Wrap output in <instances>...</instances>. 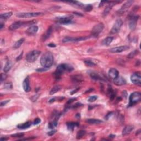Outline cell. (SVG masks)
Returning a JSON list of instances; mask_svg holds the SVG:
<instances>
[{"instance_id":"cell-61","label":"cell","mask_w":141,"mask_h":141,"mask_svg":"<svg viewBox=\"0 0 141 141\" xmlns=\"http://www.w3.org/2000/svg\"><path fill=\"white\" fill-rule=\"evenodd\" d=\"M76 117H78V118H79V117H80V114H77V115H76Z\"/></svg>"},{"instance_id":"cell-57","label":"cell","mask_w":141,"mask_h":141,"mask_svg":"<svg viewBox=\"0 0 141 141\" xmlns=\"http://www.w3.org/2000/svg\"><path fill=\"white\" fill-rule=\"evenodd\" d=\"M8 138H2H2H1V139H0V140H1V141H7V140H8Z\"/></svg>"},{"instance_id":"cell-2","label":"cell","mask_w":141,"mask_h":141,"mask_svg":"<svg viewBox=\"0 0 141 141\" xmlns=\"http://www.w3.org/2000/svg\"><path fill=\"white\" fill-rule=\"evenodd\" d=\"M53 63V56L50 52H46L44 53L40 59V63L44 68H48Z\"/></svg>"},{"instance_id":"cell-39","label":"cell","mask_w":141,"mask_h":141,"mask_svg":"<svg viewBox=\"0 0 141 141\" xmlns=\"http://www.w3.org/2000/svg\"><path fill=\"white\" fill-rule=\"evenodd\" d=\"M97 99H98V97L96 96V95H93V96L89 97V98L88 99V101L89 102H93L95 101Z\"/></svg>"},{"instance_id":"cell-29","label":"cell","mask_w":141,"mask_h":141,"mask_svg":"<svg viewBox=\"0 0 141 141\" xmlns=\"http://www.w3.org/2000/svg\"><path fill=\"white\" fill-rule=\"evenodd\" d=\"M61 89V87L59 85H55L53 87V88L51 89V90H50V95H53L55 94L57 92L60 91V90Z\"/></svg>"},{"instance_id":"cell-20","label":"cell","mask_w":141,"mask_h":141,"mask_svg":"<svg viewBox=\"0 0 141 141\" xmlns=\"http://www.w3.org/2000/svg\"><path fill=\"white\" fill-rule=\"evenodd\" d=\"M134 127L132 125H127L126 126L124 127L122 132V134L123 136H126L129 135L132 131L133 130Z\"/></svg>"},{"instance_id":"cell-47","label":"cell","mask_w":141,"mask_h":141,"mask_svg":"<svg viewBox=\"0 0 141 141\" xmlns=\"http://www.w3.org/2000/svg\"><path fill=\"white\" fill-rule=\"evenodd\" d=\"M9 101H10L9 100H5V101H1V106H3L6 105L8 103H9Z\"/></svg>"},{"instance_id":"cell-36","label":"cell","mask_w":141,"mask_h":141,"mask_svg":"<svg viewBox=\"0 0 141 141\" xmlns=\"http://www.w3.org/2000/svg\"><path fill=\"white\" fill-rule=\"evenodd\" d=\"M84 62L85 65L88 67H93L96 65L95 63H94L93 62L90 61V60H85Z\"/></svg>"},{"instance_id":"cell-38","label":"cell","mask_w":141,"mask_h":141,"mask_svg":"<svg viewBox=\"0 0 141 141\" xmlns=\"http://www.w3.org/2000/svg\"><path fill=\"white\" fill-rule=\"evenodd\" d=\"M92 9H93V7H92V5L88 4V5H86V6H85L83 9L86 12H90L92 11Z\"/></svg>"},{"instance_id":"cell-17","label":"cell","mask_w":141,"mask_h":141,"mask_svg":"<svg viewBox=\"0 0 141 141\" xmlns=\"http://www.w3.org/2000/svg\"><path fill=\"white\" fill-rule=\"evenodd\" d=\"M23 87L24 91L26 92H29L31 90V87H30V82H29V77L28 76L25 78L23 83Z\"/></svg>"},{"instance_id":"cell-27","label":"cell","mask_w":141,"mask_h":141,"mask_svg":"<svg viewBox=\"0 0 141 141\" xmlns=\"http://www.w3.org/2000/svg\"><path fill=\"white\" fill-rule=\"evenodd\" d=\"M31 125V122L30 121L25 122L23 124H20L17 126V127L19 129H26L28 128Z\"/></svg>"},{"instance_id":"cell-21","label":"cell","mask_w":141,"mask_h":141,"mask_svg":"<svg viewBox=\"0 0 141 141\" xmlns=\"http://www.w3.org/2000/svg\"><path fill=\"white\" fill-rule=\"evenodd\" d=\"M107 94L109 96V98H110L111 100H113L114 99H115L116 97V93L114 92V90L112 89L111 85H109L108 89H107Z\"/></svg>"},{"instance_id":"cell-6","label":"cell","mask_w":141,"mask_h":141,"mask_svg":"<svg viewBox=\"0 0 141 141\" xmlns=\"http://www.w3.org/2000/svg\"><path fill=\"white\" fill-rule=\"evenodd\" d=\"M123 24V21L121 19H117L116 22L114 23L113 26H112L111 30L110 31V33L111 34H116L118 32H119L121 28V26Z\"/></svg>"},{"instance_id":"cell-55","label":"cell","mask_w":141,"mask_h":141,"mask_svg":"<svg viewBox=\"0 0 141 141\" xmlns=\"http://www.w3.org/2000/svg\"><path fill=\"white\" fill-rule=\"evenodd\" d=\"M55 101V98H52L51 99H50L49 102L50 103H53V102H54Z\"/></svg>"},{"instance_id":"cell-53","label":"cell","mask_w":141,"mask_h":141,"mask_svg":"<svg viewBox=\"0 0 141 141\" xmlns=\"http://www.w3.org/2000/svg\"><path fill=\"white\" fill-rule=\"evenodd\" d=\"M93 90H94V89L90 88V89H89V90H87V91L85 92V93H90V92L93 91Z\"/></svg>"},{"instance_id":"cell-42","label":"cell","mask_w":141,"mask_h":141,"mask_svg":"<svg viewBox=\"0 0 141 141\" xmlns=\"http://www.w3.org/2000/svg\"><path fill=\"white\" fill-rule=\"evenodd\" d=\"M39 96V94H35V95H34V96H33L32 97H31V100H32L33 102L36 101V100L38 99Z\"/></svg>"},{"instance_id":"cell-1","label":"cell","mask_w":141,"mask_h":141,"mask_svg":"<svg viewBox=\"0 0 141 141\" xmlns=\"http://www.w3.org/2000/svg\"><path fill=\"white\" fill-rule=\"evenodd\" d=\"M73 70V67L71 65L66 64V63H62L59 65L56 68V71L53 73V75L56 80H59L61 79V75L65 72H71Z\"/></svg>"},{"instance_id":"cell-5","label":"cell","mask_w":141,"mask_h":141,"mask_svg":"<svg viewBox=\"0 0 141 141\" xmlns=\"http://www.w3.org/2000/svg\"><path fill=\"white\" fill-rule=\"evenodd\" d=\"M43 14L41 12H28V13H18L16 14V16L18 18H29L31 17H35Z\"/></svg>"},{"instance_id":"cell-8","label":"cell","mask_w":141,"mask_h":141,"mask_svg":"<svg viewBox=\"0 0 141 141\" xmlns=\"http://www.w3.org/2000/svg\"><path fill=\"white\" fill-rule=\"evenodd\" d=\"M73 19V17L70 16H65L62 17H58L56 19L62 24H69L72 23V19Z\"/></svg>"},{"instance_id":"cell-60","label":"cell","mask_w":141,"mask_h":141,"mask_svg":"<svg viewBox=\"0 0 141 141\" xmlns=\"http://www.w3.org/2000/svg\"><path fill=\"white\" fill-rule=\"evenodd\" d=\"M140 132H141V130H139L138 131L136 132V135H138V134L140 133Z\"/></svg>"},{"instance_id":"cell-59","label":"cell","mask_w":141,"mask_h":141,"mask_svg":"<svg viewBox=\"0 0 141 141\" xmlns=\"http://www.w3.org/2000/svg\"><path fill=\"white\" fill-rule=\"evenodd\" d=\"M3 26H4V24H2V23H1V26H0V29H2V28H3Z\"/></svg>"},{"instance_id":"cell-3","label":"cell","mask_w":141,"mask_h":141,"mask_svg":"<svg viewBox=\"0 0 141 141\" xmlns=\"http://www.w3.org/2000/svg\"><path fill=\"white\" fill-rule=\"evenodd\" d=\"M141 99V94L140 92H133L130 95L129 98L128 106H132L140 101Z\"/></svg>"},{"instance_id":"cell-37","label":"cell","mask_w":141,"mask_h":141,"mask_svg":"<svg viewBox=\"0 0 141 141\" xmlns=\"http://www.w3.org/2000/svg\"><path fill=\"white\" fill-rule=\"evenodd\" d=\"M24 134L23 133H19L12 135L11 137H13V138H22V137H24Z\"/></svg>"},{"instance_id":"cell-18","label":"cell","mask_w":141,"mask_h":141,"mask_svg":"<svg viewBox=\"0 0 141 141\" xmlns=\"http://www.w3.org/2000/svg\"><path fill=\"white\" fill-rule=\"evenodd\" d=\"M38 31V27L36 26H29L26 30V33L28 35H33L36 34Z\"/></svg>"},{"instance_id":"cell-43","label":"cell","mask_w":141,"mask_h":141,"mask_svg":"<svg viewBox=\"0 0 141 141\" xmlns=\"http://www.w3.org/2000/svg\"><path fill=\"white\" fill-rule=\"evenodd\" d=\"M57 132L56 130H53L52 131H51L48 132V135L50 136H53L54 134L56 133V132Z\"/></svg>"},{"instance_id":"cell-28","label":"cell","mask_w":141,"mask_h":141,"mask_svg":"<svg viewBox=\"0 0 141 141\" xmlns=\"http://www.w3.org/2000/svg\"><path fill=\"white\" fill-rule=\"evenodd\" d=\"M113 39H114V38L111 36L107 37L106 38H105L103 40L102 43H103V44L104 45H105V46H108V45H110V44L112 43Z\"/></svg>"},{"instance_id":"cell-19","label":"cell","mask_w":141,"mask_h":141,"mask_svg":"<svg viewBox=\"0 0 141 141\" xmlns=\"http://www.w3.org/2000/svg\"><path fill=\"white\" fill-rule=\"evenodd\" d=\"M108 75H109V76L112 79H115L119 76V71L117 70L116 68H110V70H109V72H108Z\"/></svg>"},{"instance_id":"cell-15","label":"cell","mask_w":141,"mask_h":141,"mask_svg":"<svg viewBox=\"0 0 141 141\" xmlns=\"http://www.w3.org/2000/svg\"><path fill=\"white\" fill-rule=\"evenodd\" d=\"M120 2L119 1H109V4L107 5L104 11L103 12V16H107V14H109V13L110 12V11L111 10V8L114 6H115L116 3H120Z\"/></svg>"},{"instance_id":"cell-14","label":"cell","mask_w":141,"mask_h":141,"mask_svg":"<svg viewBox=\"0 0 141 141\" xmlns=\"http://www.w3.org/2000/svg\"><path fill=\"white\" fill-rule=\"evenodd\" d=\"M138 19V16H134V15H132V16L131 17L130 23H129V27H130L131 29L133 30L135 29Z\"/></svg>"},{"instance_id":"cell-56","label":"cell","mask_w":141,"mask_h":141,"mask_svg":"<svg viewBox=\"0 0 141 141\" xmlns=\"http://www.w3.org/2000/svg\"><path fill=\"white\" fill-rule=\"evenodd\" d=\"M109 138H115V135H110L109 136Z\"/></svg>"},{"instance_id":"cell-10","label":"cell","mask_w":141,"mask_h":141,"mask_svg":"<svg viewBox=\"0 0 141 141\" xmlns=\"http://www.w3.org/2000/svg\"><path fill=\"white\" fill-rule=\"evenodd\" d=\"M23 26H28V22H16L9 26V29L12 31H15Z\"/></svg>"},{"instance_id":"cell-12","label":"cell","mask_w":141,"mask_h":141,"mask_svg":"<svg viewBox=\"0 0 141 141\" xmlns=\"http://www.w3.org/2000/svg\"><path fill=\"white\" fill-rule=\"evenodd\" d=\"M89 37H78V38H73V37H66L62 40L63 43H69V42H78L85 40Z\"/></svg>"},{"instance_id":"cell-11","label":"cell","mask_w":141,"mask_h":141,"mask_svg":"<svg viewBox=\"0 0 141 141\" xmlns=\"http://www.w3.org/2000/svg\"><path fill=\"white\" fill-rule=\"evenodd\" d=\"M131 80L135 84L140 85L141 83V76L140 72H135L131 76Z\"/></svg>"},{"instance_id":"cell-34","label":"cell","mask_w":141,"mask_h":141,"mask_svg":"<svg viewBox=\"0 0 141 141\" xmlns=\"http://www.w3.org/2000/svg\"><path fill=\"white\" fill-rule=\"evenodd\" d=\"M85 134H86V131L84 130H80L77 132V136H76V138L77 139H80L83 137L84 136Z\"/></svg>"},{"instance_id":"cell-58","label":"cell","mask_w":141,"mask_h":141,"mask_svg":"<svg viewBox=\"0 0 141 141\" xmlns=\"http://www.w3.org/2000/svg\"><path fill=\"white\" fill-rule=\"evenodd\" d=\"M74 14H76V15H78L79 16H83V15L80 14V13H77V12H74Z\"/></svg>"},{"instance_id":"cell-51","label":"cell","mask_w":141,"mask_h":141,"mask_svg":"<svg viewBox=\"0 0 141 141\" xmlns=\"http://www.w3.org/2000/svg\"><path fill=\"white\" fill-rule=\"evenodd\" d=\"M48 46L50 47V48H55L56 47V45L53 43H50L48 45Z\"/></svg>"},{"instance_id":"cell-44","label":"cell","mask_w":141,"mask_h":141,"mask_svg":"<svg viewBox=\"0 0 141 141\" xmlns=\"http://www.w3.org/2000/svg\"><path fill=\"white\" fill-rule=\"evenodd\" d=\"M41 122V120L39 118H36L34 121V125H38L39 123H40Z\"/></svg>"},{"instance_id":"cell-45","label":"cell","mask_w":141,"mask_h":141,"mask_svg":"<svg viewBox=\"0 0 141 141\" xmlns=\"http://www.w3.org/2000/svg\"><path fill=\"white\" fill-rule=\"evenodd\" d=\"M82 105V104H80V103H75V105L72 106V108H73V109L77 108V107H79Z\"/></svg>"},{"instance_id":"cell-25","label":"cell","mask_w":141,"mask_h":141,"mask_svg":"<svg viewBox=\"0 0 141 141\" xmlns=\"http://www.w3.org/2000/svg\"><path fill=\"white\" fill-rule=\"evenodd\" d=\"M66 125H67V128L68 130L73 131L75 127L79 126V123H78V122H67V123H66Z\"/></svg>"},{"instance_id":"cell-52","label":"cell","mask_w":141,"mask_h":141,"mask_svg":"<svg viewBox=\"0 0 141 141\" xmlns=\"http://www.w3.org/2000/svg\"><path fill=\"white\" fill-rule=\"evenodd\" d=\"M79 89H80V88H77V89H76L74 90H73V91H72V92H71V93H70V94H72V95H73V94H75V93H76V92H78V90H79Z\"/></svg>"},{"instance_id":"cell-26","label":"cell","mask_w":141,"mask_h":141,"mask_svg":"<svg viewBox=\"0 0 141 141\" xmlns=\"http://www.w3.org/2000/svg\"><path fill=\"white\" fill-rule=\"evenodd\" d=\"M86 122L89 124L91 125H95V124H99L103 122L101 120H99V119H88L86 120Z\"/></svg>"},{"instance_id":"cell-9","label":"cell","mask_w":141,"mask_h":141,"mask_svg":"<svg viewBox=\"0 0 141 141\" xmlns=\"http://www.w3.org/2000/svg\"><path fill=\"white\" fill-rule=\"evenodd\" d=\"M133 3V1H128L124 3L122 5L120 9L117 11V14L118 15H122L125 13L126 12H127V10L128 9V8L132 6V4Z\"/></svg>"},{"instance_id":"cell-23","label":"cell","mask_w":141,"mask_h":141,"mask_svg":"<svg viewBox=\"0 0 141 141\" xmlns=\"http://www.w3.org/2000/svg\"><path fill=\"white\" fill-rule=\"evenodd\" d=\"M90 76L91 77V78L93 80H104V79L102 78V77L99 75V74L95 73V72H92L90 73Z\"/></svg>"},{"instance_id":"cell-50","label":"cell","mask_w":141,"mask_h":141,"mask_svg":"<svg viewBox=\"0 0 141 141\" xmlns=\"http://www.w3.org/2000/svg\"><path fill=\"white\" fill-rule=\"evenodd\" d=\"M23 52H22L21 55H19V56H18L16 58V61H19V60H20L22 58V57L23 56Z\"/></svg>"},{"instance_id":"cell-48","label":"cell","mask_w":141,"mask_h":141,"mask_svg":"<svg viewBox=\"0 0 141 141\" xmlns=\"http://www.w3.org/2000/svg\"><path fill=\"white\" fill-rule=\"evenodd\" d=\"M77 100L76 98H72V99H70L69 100H68V102H67V104L70 105V104H72V103H73V101H75V100Z\"/></svg>"},{"instance_id":"cell-16","label":"cell","mask_w":141,"mask_h":141,"mask_svg":"<svg viewBox=\"0 0 141 141\" xmlns=\"http://www.w3.org/2000/svg\"><path fill=\"white\" fill-rule=\"evenodd\" d=\"M114 83L115 85L118 86H121V85H125L126 83V81L122 77L118 76L116 78L114 79Z\"/></svg>"},{"instance_id":"cell-7","label":"cell","mask_w":141,"mask_h":141,"mask_svg":"<svg viewBox=\"0 0 141 141\" xmlns=\"http://www.w3.org/2000/svg\"><path fill=\"white\" fill-rule=\"evenodd\" d=\"M104 28V26L103 23H99V24L96 25L94 26L92 31V35L93 36L97 37L100 33L103 31Z\"/></svg>"},{"instance_id":"cell-22","label":"cell","mask_w":141,"mask_h":141,"mask_svg":"<svg viewBox=\"0 0 141 141\" xmlns=\"http://www.w3.org/2000/svg\"><path fill=\"white\" fill-rule=\"evenodd\" d=\"M52 32H53V27L51 26L48 28L45 34H43V36H42V40H43V41H45V40H46L48 38H50Z\"/></svg>"},{"instance_id":"cell-32","label":"cell","mask_w":141,"mask_h":141,"mask_svg":"<svg viewBox=\"0 0 141 141\" xmlns=\"http://www.w3.org/2000/svg\"><path fill=\"white\" fill-rule=\"evenodd\" d=\"M13 13L12 12H7L3 13V14H1V16H0V17H1V19H8L11 17L12 16Z\"/></svg>"},{"instance_id":"cell-13","label":"cell","mask_w":141,"mask_h":141,"mask_svg":"<svg viewBox=\"0 0 141 141\" xmlns=\"http://www.w3.org/2000/svg\"><path fill=\"white\" fill-rule=\"evenodd\" d=\"M130 48V46L124 45V46H120L118 47H115V48H112L109 50V51L112 53H120L122 52L126 51L128 50Z\"/></svg>"},{"instance_id":"cell-46","label":"cell","mask_w":141,"mask_h":141,"mask_svg":"<svg viewBox=\"0 0 141 141\" xmlns=\"http://www.w3.org/2000/svg\"><path fill=\"white\" fill-rule=\"evenodd\" d=\"M112 115H113V112H109V113L107 114V115H106V116H105L106 120H108V119L110 118V117Z\"/></svg>"},{"instance_id":"cell-40","label":"cell","mask_w":141,"mask_h":141,"mask_svg":"<svg viewBox=\"0 0 141 141\" xmlns=\"http://www.w3.org/2000/svg\"><path fill=\"white\" fill-rule=\"evenodd\" d=\"M4 88L6 89H11L12 88V83H7L4 84Z\"/></svg>"},{"instance_id":"cell-54","label":"cell","mask_w":141,"mask_h":141,"mask_svg":"<svg viewBox=\"0 0 141 141\" xmlns=\"http://www.w3.org/2000/svg\"><path fill=\"white\" fill-rule=\"evenodd\" d=\"M122 93H123V97H125V98H126L127 95V93H126V91H123V92H122Z\"/></svg>"},{"instance_id":"cell-41","label":"cell","mask_w":141,"mask_h":141,"mask_svg":"<svg viewBox=\"0 0 141 141\" xmlns=\"http://www.w3.org/2000/svg\"><path fill=\"white\" fill-rule=\"evenodd\" d=\"M7 78V75L5 73H1V82L2 83L3 81L6 79Z\"/></svg>"},{"instance_id":"cell-49","label":"cell","mask_w":141,"mask_h":141,"mask_svg":"<svg viewBox=\"0 0 141 141\" xmlns=\"http://www.w3.org/2000/svg\"><path fill=\"white\" fill-rule=\"evenodd\" d=\"M48 70V68H38V69H37L36 70L37 72H44V71H46Z\"/></svg>"},{"instance_id":"cell-30","label":"cell","mask_w":141,"mask_h":141,"mask_svg":"<svg viewBox=\"0 0 141 141\" xmlns=\"http://www.w3.org/2000/svg\"><path fill=\"white\" fill-rule=\"evenodd\" d=\"M24 38H21L19 40H18V41L14 44V45H13V48H14V49H17V48H19V47L21 46L22 44L24 43Z\"/></svg>"},{"instance_id":"cell-4","label":"cell","mask_w":141,"mask_h":141,"mask_svg":"<svg viewBox=\"0 0 141 141\" xmlns=\"http://www.w3.org/2000/svg\"><path fill=\"white\" fill-rule=\"evenodd\" d=\"M40 53L41 52L38 50H33V51L29 52L26 56V61L30 63L34 62L38 59Z\"/></svg>"},{"instance_id":"cell-24","label":"cell","mask_w":141,"mask_h":141,"mask_svg":"<svg viewBox=\"0 0 141 141\" xmlns=\"http://www.w3.org/2000/svg\"><path fill=\"white\" fill-rule=\"evenodd\" d=\"M66 2L69 3L70 4L72 5V6L76 7L83 8V9H84V7H85L84 4H83V3H82L81 2H78V1H69V2Z\"/></svg>"},{"instance_id":"cell-31","label":"cell","mask_w":141,"mask_h":141,"mask_svg":"<svg viewBox=\"0 0 141 141\" xmlns=\"http://www.w3.org/2000/svg\"><path fill=\"white\" fill-rule=\"evenodd\" d=\"M12 62L11 61H8L7 62L6 65H5L4 66V68H3V70H4L5 73L9 71L12 68Z\"/></svg>"},{"instance_id":"cell-33","label":"cell","mask_w":141,"mask_h":141,"mask_svg":"<svg viewBox=\"0 0 141 141\" xmlns=\"http://www.w3.org/2000/svg\"><path fill=\"white\" fill-rule=\"evenodd\" d=\"M72 79L74 82H78V83L82 81V79H82V77L80 75H74V76L72 77Z\"/></svg>"},{"instance_id":"cell-35","label":"cell","mask_w":141,"mask_h":141,"mask_svg":"<svg viewBox=\"0 0 141 141\" xmlns=\"http://www.w3.org/2000/svg\"><path fill=\"white\" fill-rule=\"evenodd\" d=\"M138 53V50H135V51L131 52V53H129L127 56V57L128 58H133L135 57V56H136V55Z\"/></svg>"}]
</instances>
